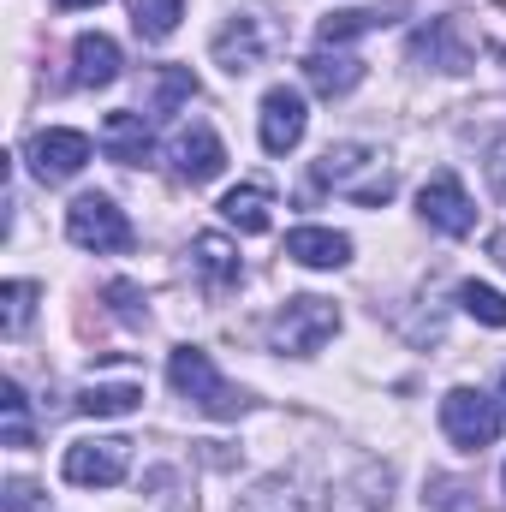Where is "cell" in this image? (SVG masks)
<instances>
[{
	"label": "cell",
	"instance_id": "cell-1",
	"mask_svg": "<svg viewBox=\"0 0 506 512\" xmlns=\"http://www.w3.org/2000/svg\"><path fill=\"white\" fill-rule=\"evenodd\" d=\"M167 382H173V393H185V399H191L197 411H209V417H239V411H245V393L215 370V358H209L203 346H179V352L167 358Z\"/></svg>",
	"mask_w": 506,
	"mask_h": 512
},
{
	"label": "cell",
	"instance_id": "cell-2",
	"mask_svg": "<svg viewBox=\"0 0 506 512\" xmlns=\"http://www.w3.org/2000/svg\"><path fill=\"white\" fill-rule=\"evenodd\" d=\"M340 334V310H334V298H286L280 310H274V322H268V340H274V352H292V358H310V352H322L328 340Z\"/></svg>",
	"mask_w": 506,
	"mask_h": 512
},
{
	"label": "cell",
	"instance_id": "cell-3",
	"mask_svg": "<svg viewBox=\"0 0 506 512\" xmlns=\"http://www.w3.org/2000/svg\"><path fill=\"white\" fill-rule=\"evenodd\" d=\"M66 239L78 245V251H131V221L126 209H114V197H102V191H84L72 209H66Z\"/></svg>",
	"mask_w": 506,
	"mask_h": 512
},
{
	"label": "cell",
	"instance_id": "cell-4",
	"mask_svg": "<svg viewBox=\"0 0 506 512\" xmlns=\"http://www.w3.org/2000/svg\"><path fill=\"white\" fill-rule=\"evenodd\" d=\"M441 429H447V441L459 453H483L501 435V405L489 393H477V387H453L441 399Z\"/></svg>",
	"mask_w": 506,
	"mask_h": 512
},
{
	"label": "cell",
	"instance_id": "cell-5",
	"mask_svg": "<svg viewBox=\"0 0 506 512\" xmlns=\"http://www.w3.org/2000/svg\"><path fill=\"white\" fill-rule=\"evenodd\" d=\"M126 471H131V441H120V435L72 441L66 459H60V477L78 483V489H114V483H126Z\"/></svg>",
	"mask_w": 506,
	"mask_h": 512
},
{
	"label": "cell",
	"instance_id": "cell-6",
	"mask_svg": "<svg viewBox=\"0 0 506 512\" xmlns=\"http://www.w3.org/2000/svg\"><path fill=\"white\" fill-rule=\"evenodd\" d=\"M30 173L42 179V185H60V179H78L84 173V161H90V137L72 126H48L30 137Z\"/></svg>",
	"mask_w": 506,
	"mask_h": 512
},
{
	"label": "cell",
	"instance_id": "cell-7",
	"mask_svg": "<svg viewBox=\"0 0 506 512\" xmlns=\"http://www.w3.org/2000/svg\"><path fill=\"white\" fill-rule=\"evenodd\" d=\"M417 209H423V221H429L435 233H447V239H465V233L477 227V209H471L459 173H435V179L417 191Z\"/></svg>",
	"mask_w": 506,
	"mask_h": 512
},
{
	"label": "cell",
	"instance_id": "cell-8",
	"mask_svg": "<svg viewBox=\"0 0 506 512\" xmlns=\"http://www.w3.org/2000/svg\"><path fill=\"white\" fill-rule=\"evenodd\" d=\"M304 126H310L304 96H298V90H286V84H274V90L262 96V114H256L262 149H268V155H292V149L304 143Z\"/></svg>",
	"mask_w": 506,
	"mask_h": 512
},
{
	"label": "cell",
	"instance_id": "cell-9",
	"mask_svg": "<svg viewBox=\"0 0 506 512\" xmlns=\"http://www.w3.org/2000/svg\"><path fill=\"white\" fill-rule=\"evenodd\" d=\"M173 167H179L185 185H209V179L227 167V149H221V137L209 126H191V131L173 137Z\"/></svg>",
	"mask_w": 506,
	"mask_h": 512
},
{
	"label": "cell",
	"instance_id": "cell-10",
	"mask_svg": "<svg viewBox=\"0 0 506 512\" xmlns=\"http://www.w3.org/2000/svg\"><path fill=\"white\" fill-rule=\"evenodd\" d=\"M114 78H120V42L102 36V30H84V36L72 42V84H84V90H108Z\"/></svg>",
	"mask_w": 506,
	"mask_h": 512
},
{
	"label": "cell",
	"instance_id": "cell-11",
	"mask_svg": "<svg viewBox=\"0 0 506 512\" xmlns=\"http://www.w3.org/2000/svg\"><path fill=\"white\" fill-rule=\"evenodd\" d=\"M262 54H268V36H262V24L256 18H233L221 36H215V66L221 72H233V78H245L262 66Z\"/></svg>",
	"mask_w": 506,
	"mask_h": 512
},
{
	"label": "cell",
	"instance_id": "cell-12",
	"mask_svg": "<svg viewBox=\"0 0 506 512\" xmlns=\"http://www.w3.org/2000/svg\"><path fill=\"white\" fill-rule=\"evenodd\" d=\"M286 256L304 268H346L352 262V239L334 227H292L286 233Z\"/></svg>",
	"mask_w": 506,
	"mask_h": 512
},
{
	"label": "cell",
	"instance_id": "cell-13",
	"mask_svg": "<svg viewBox=\"0 0 506 512\" xmlns=\"http://www.w3.org/2000/svg\"><path fill=\"white\" fill-rule=\"evenodd\" d=\"M102 149H108V161H120V167H137V161H149V149H155V137H149V120L143 114H108L102 120Z\"/></svg>",
	"mask_w": 506,
	"mask_h": 512
},
{
	"label": "cell",
	"instance_id": "cell-14",
	"mask_svg": "<svg viewBox=\"0 0 506 512\" xmlns=\"http://www.w3.org/2000/svg\"><path fill=\"white\" fill-rule=\"evenodd\" d=\"M304 78L334 102V96H352V90L364 84V60H352V54H328V48H322V54L304 60Z\"/></svg>",
	"mask_w": 506,
	"mask_h": 512
},
{
	"label": "cell",
	"instance_id": "cell-15",
	"mask_svg": "<svg viewBox=\"0 0 506 512\" xmlns=\"http://www.w3.org/2000/svg\"><path fill=\"white\" fill-rule=\"evenodd\" d=\"M191 262H197V274L209 280V292H227V286L239 280V251H233V239H221V233L191 239Z\"/></svg>",
	"mask_w": 506,
	"mask_h": 512
},
{
	"label": "cell",
	"instance_id": "cell-16",
	"mask_svg": "<svg viewBox=\"0 0 506 512\" xmlns=\"http://www.w3.org/2000/svg\"><path fill=\"white\" fill-rule=\"evenodd\" d=\"M274 209V197H268V185H233L227 197H221V215L239 227V233H268V215Z\"/></svg>",
	"mask_w": 506,
	"mask_h": 512
},
{
	"label": "cell",
	"instance_id": "cell-17",
	"mask_svg": "<svg viewBox=\"0 0 506 512\" xmlns=\"http://www.w3.org/2000/svg\"><path fill=\"white\" fill-rule=\"evenodd\" d=\"M137 405H143V387L137 382H108V387L96 382V387L78 393V411L84 417H131Z\"/></svg>",
	"mask_w": 506,
	"mask_h": 512
},
{
	"label": "cell",
	"instance_id": "cell-18",
	"mask_svg": "<svg viewBox=\"0 0 506 512\" xmlns=\"http://www.w3.org/2000/svg\"><path fill=\"white\" fill-rule=\"evenodd\" d=\"M185 18V0H131V24L143 42H167Z\"/></svg>",
	"mask_w": 506,
	"mask_h": 512
},
{
	"label": "cell",
	"instance_id": "cell-19",
	"mask_svg": "<svg viewBox=\"0 0 506 512\" xmlns=\"http://www.w3.org/2000/svg\"><path fill=\"white\" fill-rule=\"evenodd\" d=\"M411 54H417V60H423V54H441V60L459 72V66H465V42H459V24H453V18H435L429 30H417V36H411Z\"/></svg>",
	"mask_w": 506,
	"mask_h": 512
},
{
	"label": "cell",
	"instance_id": "cell-20",
	"mask_svg": "<svg viewBox=\"0 0 506 512\" xmlns=\"http://www.w3.org/2000/svg\"><path fill=\"white\" fill-rule=\"evenodd\" d=\"M376 24H387L381 12H328L322 24H316V36H322V48H340V42H352V36H364V30H376Z\"/></svg>",
	"mask_w": 506,
	"mask_h": 512
},
{
	"label": "cell",
	"instance_id": "cell-21",
	"mask_svg": "<svg viewBox=\"0 0 506 512\" xmlns=\"http://www.w3.org/2000/svg\"><path fill=\"white\" fill-rule=\"evenodd\" d=\"M364 161H370V149H364V143H334V149L316 161V173H322L334 191H346V185H352V173H358Z\"/></svg>",
	"mask_w": 506,
	"mask_h": 512
},
{
	"label": "cell",
	"instance_id": "cell-22",
	"mask_svg": "<svg viewBox=\"0 0 506 512\" xmlns=\"http://www.w3.org/2000/svg\"><path fill=\"white\" fill-rule=\"evenodd\" d=\"M185 96H197L191 66H161V72H155V114H173Z\"/></svg>",
	"mask_w": 506,
	"mask_h": 512
},
{
	"label": "cell",
	"instance_id": "cell-23",
	"mask_svg": "<svg viewBox=\"0 0 506 512\" xmlns=\"http://www.w3.org/2000/svg\"><path fill=\"white\" fill-rule=\"evenodd\" d=\"M459 304L477 316V322H489V328H506V298L495 286H477V280H465L459 286Z\"/></svg>",
	"mask_w": 506,
	"mask_h": 512
},
{
	"label": "cell",
	"instance_id": "cell-24",
	"mask_svg": "<svg viewBox=\"0 0 506 512\" xmlns=\"http://www.w3.org/2000/svg\"><path fill=\"white\" fill-rule=\"evenodd\" d=\"M0 411H6V447H30V417H24V387H0Z\"/></svg>",
	"mask_w": 506,
	"mask_h": 512
},
{
	"label": "cell",
	"instance_id": "cell-25",
	"mask_svg": "<svg viewBox=\"0 0 506 512\" xmlns=\"http://www.w3.org/2000/svg\"><path fill=\"white\" fill-rule=\"evenodd\" d=\"M0 304H6V334H24V322H30V304H36V286L30 280H12L6 292H0Z\"/></svg>",
	"mask_w": 506,
	"mask_h": 512
},
{
	"label": "cell",
	"instance_id": "cell-26",
	"mask_svg": "<svg viewBox=\"0 0 506 512\" xmlns=\"http://www.w3.org/2000/svg\"><path fill=\"white\" fill-rule=\"evenodd\" d=\"M6 512H36V483L12 477V483H6Z\"/></svg>",
	"mask_w": 506,
	"mask_h": 512
},
{
	"label": "cell",
	"instance_id": "cell-27",
	"mask_svg": "<svg viewBox=\"0 0 506 512\" xmlns=\"http://www.w3.org/2000/svg\"><path fill=\"white\" fill-rule=\"evenodd\" d=\"M108 298H114V310H120L126 322H137V316H143V310H137V292H131V286H108Z\"/></svg>",
	"mask_w": 506,
	"mask_h": 512
},
{
	"label": "cell",
	"instance_id": "cell-28",
	"mask_svg": "<svg viewBox=\"0 0 506 512\" xmlns=\"http://www.w3.org/2000/svg\"><path fill=\"white\" fill-rule=\"evenodd\" d=\"M489 179H495V191H506V137L489 149Z\"/></svg>",
	"mask_w": 506,
	"mask_h": 512
},
{
	"label": "cell",
	"instance_id": "cell-29",
	"mask_svg": "<svg viewBox=\"0 0 506 512\" xmlns=\"http://www.w3.org/2000/svg\"><path fill=\"white\" fill-rule=\"evenodd\" d=\"M54 6H66V12H78V6H102V0H54Z\"/></svg>",
	"mask_w": 506,
	"mask_h": 512
},
{
	"label": "cell",
	"instance_id": "cell-30",
	"mask_svg": "<svg viewBox=\"0 0 506 512\" xmlns=\"http://www.w3.org/2000/svg\"><path fill=\"white\" fill-rule=\"evenodd\" d=\"M501 477H506V471H501Z\"/></svg>",
	"mask_w": 506,
	"mask_h": 512
}]
</instances>
